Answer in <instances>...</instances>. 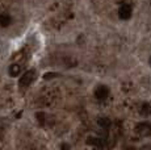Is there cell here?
Returning <instances> with one entry per match:
<instances>
[{
  "label": "cell",
  "mask_w": 151,
  "mask_h": 150,
  "mask_svg": "<svg viewBox=\"0 0 151 150\" xmlns=\"http://www.w3.org/2000/svg\"><path fill=\"white\" fill-rule=\"evenodd\" d=\"M34 75H36V73H34V70L27 71V73H25L21 78H20V80H19L20 86H21V87H28V86L30 84V83L34 80Z\"/></svg>",
  "instance_id": "6da1fadb"
},
{
  "label": "cell",
  "mask_w": 151,
  "mask_h": 150,
  "mask_svg": "<svg viewBox=\"0 0 151 150\" xmlns=\"http://www.w3.org/2000/svg\"><path fill=\"white\" fill-rule=\"evenodd\" d=\"M141 113H142V116H149V115H151V105L149 104V103H145V104H142V107H141Z\"/></svg>",
  "instance_id": "ba28073f"
},
{
  "label": "cell",
  "mask_w": 151,
  "mask_h": 150,
  "mask_svg": "<svg viewBox=\"0 0 151 150\" xmlns=\"http://www.w3.org/2000/svg\"><path fill=\"white\" fill-rule=\"evenodd\" d=\"M11 22H12V19H11L9 15H7V13H3V15H0V25H1L3 28L9 27Z\"/></svg>",
  "instance_id": "277c9868"
},
{
  "label": "cell",
  "mask_w": 151,
  "mask_h": 150,
  "mask_svg": "<svg viewBox=\"0 0 151 150\" xmlns=\"http://www.w3.org/2000/svg\"><path fill=\"white\" fill-rule=\"evenodd\" d=\"M118 16L121 20H127L132 17V7L127 4L121 5V8L118 9Z\"/></svg>",
  "instance_id": "3957f363"
},
{
  "label": "cell",
  "mask_w": 151,
  "mask_h": 150,
  "mask_svg": "<svg viewBox=\"0 0 151 150\" xmlns=\"http://www.w3.org/2000/svg\"><path fill=\"white\" fill-rule=\"evenodd\" d=\"M87 144L92 145V146H96V148H101V146L104 145L103 140H101V138H96V137H89L88 140H87Z\"/></svg>",
  "instance_id": "5b68a950"
},
{
  "label": "cell",
  "mask_w": 151,
  "mask_h": 150,
  "mask_svg": "<svg viewBox=\"0 0 151 150\" xmlns=\"http://www.w3.org/2000/svg\"><path fill=\"white\" fill-rule=\"evenodd\" d=\"M150 128H151L150 124L142 123V124H138V125H137V132H138V133H149V129Z\"/></svg>",
  "instance_id": "8992f818"
},
{
  "label": "cell",
  "mask_w": 151,
  "mask_h": 150,
  "mask_svg": "<svg viewBox=\"0 0 151 150\" xmlns=\"http://www.w3.org/2000/svg\"><path fill=\"white\" fill-rule=\"evenodd\" d=\"M55 76H58V74L57 73H47V74H45V79H51V78H55Z\"/></svg>",
  "instance_id": "8fae6325"
},
{
  "label": "cell",
  "mask_w": 151,
  "mask_h": 150,
  "mask_svg": "<svg viewBox=\"0 0 151 150\" xmlns=\"http://www.w3.org/2000/svg\"><path fill=\"white\" fill-rule=\"evenodd\" d=\"M99 125L103 126V128H109L110 120L108 119V117H101V119H99Z\"/></svg>",
  "instance_id": "9c48e42d"
},
{
  "label": "cell",
  "mask_w": 151,
  "mask_h": 150,
  "mask_svg": "<svg viewBox=\"0 0 151 150\" xmlns=\"http://www.w3.org/2000/svg\"><path fill=\"white\" fill-rule=\"evenodd\" d=\"M150 63H151V58H150Z\"/></svg>",
  "instance_id": "7c38bea8"
},
{
  "label": "cell",
  "mask_w": 151,
  "mask_h": 150,
  "mask_svg": "<svg viewBox=\"0 0 151 150\" xmlns=\"http://www.w3.org/2000/svg\"><path fill=\"white\" fill-rule=\"evenodd\" d=\"M37 117H38V123L41 124V125H43V124H45V115L43 113H37Z\"/></svg>",
  "instance_id": "30bf717a"
},
{
  "label": "cell",
  "mask_w": 151,
  "mask_h": 150,
  "mask_svg": "<svg viewBox=\"0 0 151 150\" xmlns=\"http://www.w3.org/2000/svg\"><path fill=\"white\" fill-rule=\"evenodd\" d=\"M21 73V67L19 65H12L9 67V75L11 76H19Z\"/></svg>",
  "instance_id": "52a82bcc"
},
{
  "label": "cell",
  "mask_w": 151,
  "mask_h": 150,
  "mask_svg": "<svg viewBox=\"0 0 151 150\" xmlns=\"http://www.w3.org/2000/svg\"><path fill=\"white\" fill-rule=\"evenodd\" d=\"M109 96V88L106 86H99L95 91V97L97 100H105Z\"/></svg>",
  "instance_id": "7a4b0ae2"
}]
</instances>
